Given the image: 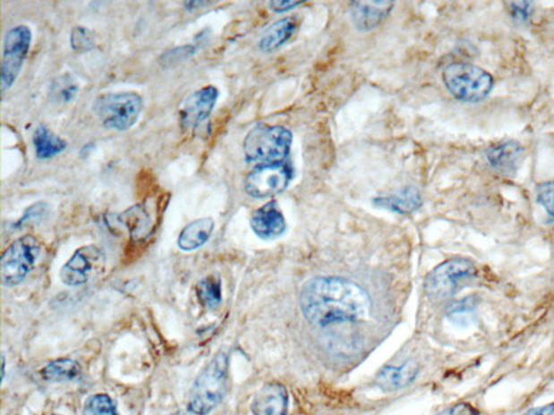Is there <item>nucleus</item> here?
<instances>
[{"instance_id": "11", "label": "nucleus", "mask_w": 554, "mask_h": 415, "mask_svg": "<svg viewBox=\"0 0 554 415\" xmlns=\"http://www.w3.org/2000/svg\"><path fill=\"white\" fill-rule=\"evenodd\" d=\"M218 97L219 90L215 86H205L192 93L180 106L181 126L186 130L199 127L209 118Z\"/></svg>"}, {"instance_id": "29", "label": "nucleus", "mask_w": 554, "mask_h": 415, "mask_svg": "<svg viewBox=\"0 0 554 415\" xmlns=\"http://www.w3.org/2000/svg\"><path fill=\"white\" fill-rule=\"evenodd\" d=\"M533 6L534 4L531 2H511L508 4V12L515 20L526 22L534 12Z\"/></svg>"}, {"instance_id": "14", "label": "nucleus", "mask_w": 554, "mask_h": 415, "mask_svg": "<svg viewBox=\"0 0 554 415\" xmlns=\"http://www.w3.org/2000/svg\"><path fill=\"white\" fill-rule=\"evenodd\" d=\"M395 6L392 2H357L351 4L352 22L362 32H370L385 21Z\"/></svg>"}, {"instance_id": "1", "label": "nucleus", "mask_w": 554, "mask_h": 415, "mask_svg": "<svg viewBox=\"0 0 554 415\" xmlns=\"http://www.w3.org/2000/svg\"><path fill=\"white\" fill-rule=\"evenodd\" d=\"M300 306L311 324L326 326L366 318L371 301L363 288L348 279L318 277L303 285Z\"/></svg>"}, {"instance_id": "3", "label": "nucleus", "mask_w": 554, "mask_h": 415, "mask_svg": "<svg viewBox=\"0 0 554 415\" xmlns=\"http://www.w3.org/2000/svg\"><path fill=\"white\" fill-rule=\"evenodd\" d=\"M293 134L281 126L258 124L244 141L246 162L261 164L284 163L291 153Z\"/></svg>"}, {"instance_id": "5", "label": "nucleus", "mask_w": 554, "mask_h": 415, "mask_svg": "<svg viewBox=\"0 0 554 415\" xmlns=\"http://www.w3.org/2000/svg\"><path fill=\"white\" fill-rule=\"evenodd\" d=\"M443 81L455 98L476 103L484 100L493 89L494 80L490 72L469 64H452L443 71Z\"/></svg>"}, {"instance_id": "22", "label": "nucleus", "mask_w": 554, "mask_h": 415, "mask_svg": "<svg viewBox=\"0 0 554 415\" xmlns=\"http://www.w3.org/2000/svg\"><path fill=\"white\" fill-rule=\"evenodd\" d=\"M119 221L127 227L132 238L140 240L148 235L152 226V219L144 205H137L129 208L119 216Z\"/></svg>"}, {"instance_id": "28", "label": "nucleus", "mask_w": 554, "mask_h": 415, "mask_svg": "<svg viewBox=\"0 0 554 415\" xmlns=\"http://www.w3.org/2000/svg\"><path fill=\"white\" fill-rule=\"evenodd\" d=\"M537 201L554 217V181H548L537 186Z\"/></svg>"}, {"instance_id": "31", "label": "nucleus", "mask_w": 554, "mask_h": 415, "mask_svg": "<svg viewBox=\"0 0 554 415\" xmlns=\"http://www.w3.org/2000/svg\"><path fill=\"white\" fill-rule=\"evenodd\" d=\"M436 415H480L478 410L469 403L460 402L455 406L443 410Z\"/></svg>"}, {"instance_id": "30", "label": "nucleus", "mask_w": 554, "mask_h": 415, "mask_svg": "<svg viewBox=\"0 0 554 415\" xmlns=\"http://www.w3.org/2000/svg\"><path fill=\"white\" fill-rule=\"evenodd\" d=\"M193 46L178 47L172 51H168L167 54L163 55V62L165 65L175 64V62L183 61L189 58L191 55L194 54Z\"/></svg>"}, {"instance_id": "20", "label": "nucleus", "mask_w": 554, "mask_h": 415, "mask_svg": "<svg viewBox=\"0 0 554 415\" xmlns=\"http://www.w3.org/2000/svg\"><path fill=\"white\" fill-rule=\"evenodd\" d=\"M33 147L36 157L46 160L64 152L67 143L44 124H39L33 134Z\"/></svg>"}, {"instance_id": "10", "label": "nucleus", "mask_w": 554, "mask_h": 415, "mask_svg": "<svg viewBox=\"0 0 554 415\" xmlns=\"http://www.w3.org/2000/svg\"><path fill=\"white\" fill-rule=\"evenodd\" d=\"M106 261L105 252L96 245L77 249L73 256L61 268L62 283L69 287H79L89 283L105 271Z\"/></svg>"}, {"instance_id": "17", "label": "nucleus", "mask_w": 554, "mask_h": 415, "mask_svg": "<svg viewBox=\"0 0 554 415\" xmlns=\"http://www.w3.org/2000/svg\"><path fill=\"white\" fill-rule=\"evenodd\" d=\"M374 204L382 209L396 212L400 215L413 214L422 205L421 193L413 186H407L397 193L378 197L374 199Z\"/></svg>"}, {"instance_id": "13", "label": "nucleus", "mask_w": 554, "mask_h": 415, "mask_svg": "<svg viewBox=\"0 0 554 415\" xmlns=\"http://www.w3.org/2000/svg\"><path fill=\"white\" fill-rule=\"evenodd\" d=\"M288 392L281 383H268L257 393L251 403L253 415H287Z\"/></svg>"}, {"instance_id": "26", "label": "nucleus", "mask_w": 554, "mask_h": 415, "mask_svg": "<svg viewBox=\"0 0 554 415\" xmlns=\"http://www.w3.org/2000/svg\"><path fill=\"white\" fill-rule=\"evenodd\" d=\"M80 88L70 76H62L55 80L53 86V96L56 101L71 103L79 93Z\"/></svg>"}, {"instance_id": "7", "label": "nucleus", "mask_w": 554, "mask_h": 415, "mask_svg": "<svg viewBox=\"0 0 554 415\" xmlns=\"http://www.w3.org/2000/svg\"><path fill=\"white\" fill-rule=\"evenodd\" d=\"M40 252V241L32 235H24L14 241L4 252L0 263L3 284L14 287L22 283L34 268Z\"/></svg>"}, {"instance_id": "15", "label": "nucleus", "mask_w": 554, "mask_h": 415, "mask_svg": "<svg viewBox=\"0 0 554 415\" xmlns=\"http://www.w3.org/2000/svg\"><path fill=\"white\" fill-rule=\"evenodd\" d=\"M419 373L416 361L407 360L400 367H385L378 373L376 384L385 392H396L415 381Z\"/></svg>"}, {"instance_id": "18", "label": "nucleus", "mask_w": 554, "mask_h": 415, "mask_svg": "<svg viewBox=\"0 0 554 415\" xmlns=\"http://www.w3.org/2000/svg\"><path fill=\"white\" fill-rule=\"evenodd\" d=\"M214 228L215 222L211 217H201L191 222L180 233L178 247L185 252L196 250L210 240Z\"/></svg>"}, {"instance_id": "9", "label": "nucleus", "mask_w": 554, "mask_h": 415, "mask_svg": "<svg viewBox=\"0 0 554 415\" xmlns=\"http://www.w3.org/2000/svg\"><path fill=\"white\" fill-rule=\"evenodd\" d=\"M293 178L286 163L261 164L251 171L245 180V191L253 199H268L283 193Z\"/></svg>"}, {"instance_id": "32", "label": "nucleus", "mask_w": 554, "mask_h": 415, "mask_svg": "<svg viewBox=\"0 0 554 415\" xmlns=\"http://www.w3.org/2000/svg\"><path fill=\"white\" fill-rule=\"evenodd\" d=\"M303 3L294 2V0H276V2L270 3V8L276 13H285L288 10H292L294 7L300 6Z\"/></svg>"}, {"instance_id": "27", "label": "nucleus", "mask_w": 554, "mask_h": 415, "mask_svg": "<svg viewBox=\"0 0 554 415\" xmlns=\"http://www.w3.org/2000/svg\"><path fill=\"white\" fill-rule=\"evenodd\" d=\"M71 45L76 52L84 54V52L90 51L95 48V40H93L92 35L82 26H76L72 30L71 34Z\"/></svg>"}, {"instance_id": "23", "label": "nucleus", "mask_w": 554, "mask_h": 415, "mask_svg": "<svg viewBox=\"0 0 554 415\" xmlns=\"http://www.w3.org/2000/svg\"><path fill=\"white\" fill-rule=\"evenodd\" d=\"M198 294L200 303L207 309L218 308L222 302L220 278L217 275H211L201 279L198 284Z\"/></svg>"}, {"instance_id": "8", "label": "nucleus", "mask_w": 554, "mask_h": 415, "mask_svg": "<svg viewBox=\"0 0 554 415\" xmlns=\"http://www.w3.org/2000/svg\"><path fill=\"white\" fill-rule=\"evenodd\" d=\"M33 34L28 25L14 26L4 36L2 62V91H7L18 80L32 45Z\"/></svg>"}, {"instance_id": "21", "label": "nucleus", "mask_w": 554, "mask_h": 415, "mask_svg": "<svg viewBox=\"0 0 554 415\" xmlns=\"http://www.w3.org/2000/svg\"><path fill=\"white\" fill-rule=\"evenodd\" d=\"M44 380L53 383H64L75 381L81 376V368L74 360L69 358H62L51 361L40 371Z\"/></svg>"}, {"instance_id": "34", "label": "nucleus", "mask_w": 554, "mask_h": 415, "mask_svg": "<svg viewBox=\"0 0 554 415\" xmlns=\"http://www.w3.org/2000/svg\"><path fill=\"white\" fill-rule=\"evenodd\" d=\"M4 367H6V361H4V357L3 356V380L4 377Z\"/></svg>"}, {"instance_id": "6", "label": "nucleus", "mask_w": 554, "mask_h": 415, "mask_svg": "<svg viewBox=\"0 0 554 415\" xmlns=\"http://www.w3.org/2000/svg\"><path fill=\"white\" fill-rule=\"evenodd\" d=\"M476 267L467 258H453L439 264L424 282V292L434 302H441L453 297L460 284L473 279Z\"/></svg>"}, {"instance_id": "2", "label": "nucleus", "mask_w": 554, "mask_h": 415, "mask_svg": "<svg viewBox=\"0 0 554 415\" xmlns=\"http://www.w3.org/2000/svg\"><path fill=\"white\" fill-rule=\"evenodd\" d=\"M229 356L219 351L200 372L192 386L188 411L194 415H209L226 396Z\"/></svg>"}, {"instance_id": "24", "label": "nucleus", "mask_w": 554, "mask_h": 415, "mask_svg": "<svg viewBox=\"0 0 554 415\" xmlns=\"http://www.w3.org/2000/svg\"><path fill=\"white\" fill-rule=\"evenodd\" d=\"M84 415H118L115 403L107 394H95L86 399Z\"/></svg>"}, {"instance_id": "25", "label": "nucleus", "mask_w": 554, "mask_h": 415, "mask_svg": "<svg viewBox=\"0 0 554 415\" xmlns=\"http://www.w3.org/2000/svg\"><path fill=\"white\" fill-rule=\"evenodd\" d=\"M476 299L474 297L465 298L448 306L447 318L460 325L469 324L473 320Z\"/></svg>"}, {"instance_id": "19", "label": "nucleus", "mask_w": 554, "mask_h": 415, "mask_svg": "<svg viewBox=\"0 0 554 415\" xmlns=\"http://www.w3.org/2000/svg\"><path fill=\"white\" fill-rule=\"evenodd\" d=\"M297 21L294 18H284L277 21L264 32L260 40L261 51L271 54L286 44L296 32Z\"/></svg>"}, {"instance_id": "4", "label": "nucleus", "mask_w": 554, "mask_h": 415, "mask_svg": "<svg viewBox=\"0 0 554 415\" xmlns=\"http://www.w3.org/2000/svg\"><path fill=\"white\" fill-rule=\"evenodd\" d=\"M144 108L137 92H108L93 101L92 110L102 126L115 131H127L136 126Z\"/></svg>"}, {"instance_id": "35", "label": "nucleus", "mask_w": 554, "mask_h": 415, "mask_svg": "<svg viewBox=\"0 0 554 415\" xmlns=\"http://www.w3.org/2000/svg\"><path fill=\"white\" fill-rule=\"evenodd\" d=\"M53 415H61V414H53Z\"/></svg>"}, {"instance_id": "12", "label": "nucleus", "mask_w": 554, "mask_h": 415, "mask_svg": "<svg viewBox=\"0 0 554 415\" xmlns=\"http://www.w3.org/2000/svg\"><path fill=\"white\" fill-rule=\"evenodd\" d=\"M251 226L261 240H276L286 230V221L276 201L259 208L251 216Z\"/></svg>"}, {"instance_id": "33", "label": "nucleus", "mask_w": 554, "mask_h": 415, "mask_svg": "<svg viewBox=\"0 0 554 415\" xmlns=\"http://www.w3.org/2000/svg\"><path fill=\"white\" fill-rule=\"evenodd\" d=\"M524 415H554V402L548 403L546 406L533 408Z\"/></svg>"}, {"instance_id": "16", "label": "nucleus", "mask_w": 554, "mask_h": 415, "mask_svg": "<svg viewBox=\"0 0 554 415\" xmlns=\"http://www.w3.org/2000/svg\"><path fill=\"white\" fill-rule=\"evenodd\" d=\"M524 149L516 141H505L486 152L490 165L500 174H510L519 167Z\"/></svg>"}]
</instances>
